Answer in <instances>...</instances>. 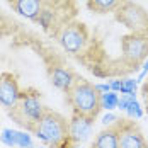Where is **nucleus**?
Wrapping results in <instances>:
<instances>
[{
  "label": "nucleus",
  "mask_w": 148,
  "mask_h": 148,
  "mask_svg": "<svg viewBox=\"0 0 148 148\" xmlns=\"http://www.w3.org/2000/svg\"><path fill=\"white\" fill-rule=\"evenodd\" d=\"M68 102L73 109V114L94 119L101 111V94L95 89V84L80 78L68 92Z\"/></svg>",
  "instance_id": "f257e3e1"
},
{
  "label": "nucleus",
  "mask_w": 148,
  "mask_h": 148,
  "mask_svg": "<svg viewBox=\"0 0 148 148\" xmlns=\"http://www.w3.org/2000/svg\"><path fill=\"white\" fill-rule=\"evenodd\" d=\"M32 131L41 143L49 145L53 148H58L68 138V123L61 114L46 109L45 116L34 126Z\"/></svg>",
  "instance_id": "f03ea898"
},
{
  "label": "nucleus",
  "mask_w": 148,
  "mask_h": 148,
  "mask_svg": "<svg viewBox=\"0 0 148 148\" xmlns=\"http://www.w3.org/2000/svg\"><path fill=\"white\" fill-rule=\"evenodd\" d=\"M45 112H46L45 106L41 104V101H39V97H38L36 92H26V94H22L19 104L10 111V114L15 118V121L21 126L31 130V131L41 121V118L45 116Z\"/></svg>",
  "instance_id": "7ed1b4c3"
},
{
  "label": "nucleus",
  "mask_w": 148,
  "mask_h": 148,
  "mask_svg": "<svg viewBox=\"0 0 148 148\" xmlns=\"http://www.w3.org/2000/svg\"><path fill=\"white\" fill-rule=\"evenodd\" d=\"M116 12V19L121 24H124L128 29L133 31V34H145L148 36V12L136 5L133 2L123 0Z\"/></svg>",
  "instance_id": "20e7f679"
},
{
  "label": "nucleus",
  "mask_w": 148,
  "mask_h": 148,
  "mask_svg": "<svg viewBox=\"0 0 148 148\" xmlns=\"http://www.w3.org/2000/svg\"><path fill=\"white\" fill-rule=\"evenodd\" d=\"M60 45L63 46L65 51L72 55L80 53L87 45V31L84 24H78V22L66 24L60 32Z\"/></svg>",
  "instance_id": "39448f33"
},
{
  "label": "nucleus",
  "mask_w": 148,
  "mask_h": 148,
  "mask_svg": "<svg viewBox=\"0 0 148 148\" xmlns=\"http://www.w3.org/2000/svg\"><path fill=\"white\" fill-rule=\"evenodd\" d=\"M123 56L130 63H140L148 56V36L145 34H130L121 41Z\"/></svg>",
  "instance_id": "423d86ee"
},
{
  "label": "nucleus",
  "mask_w": 148,
  "mask_h": 148,
  "mask_svg": "<svg viewBox=\"0 0 148 148\" xmlns=\"http://www.w3.org/2000/svg\"><path fill=\"white\" fill-rule=\"evenodd\" d=\"M22 92L17 85V80L12 73L0 75V106L12 111L21 101Z\"/></svg>",
  "instance_id": "0eeeda50"
},
{
  "label": "nucleus",
  "mask_w": 148,
  "mask_h": 148,
  "mask_svg": "<svg viewBox=\"0 0 148 148\" xmlns=\"http://www.w3.org/2000/svg\"><path fill=\"white\" fill-rule=\"evenodd\" d=\"M92 121L94 119L80 116V114H73V118L68 121V138L75 145L89 140L90 133H92V126H94Z\"/></svg>",
  "instance_id": "6e6552de"
},
{
  "label": "nucleus",
  "mask_w": 148,
  "mask_h": 148,
  "mask_svg": "<svg viewBox=\"0 0 148 148\" xmlns=\"http://www.w3.org/2000/svg\"><path fill=\"white\" fill-rule=\"evenodd\" d=\"M118 148H147V145H145V140H143L141 133L134 126H131V124H123L119 128Z\"/></svg>",
  "instance_id": "1a4fd4ad"
},
{
  "label": "nucleus",
  "mask_w": 148,
  "mask_h": 148,
  "mask_svg": "<svg viewBox=\"0 0 148 148\" xmlns=\"http://www.w3.org/2000/svg\"><path fill=\"white\" fill-rule=\"evenodd\" d=\"M49 78H51V84L65 94H68L72 90V87L75 85V82H77L73 72L65 68V66H55L49 73Z\"/></svg>",
  "instance_id": "9d476101"
},
{
  "label": "nucleus",
  "mask_w": 148,
  "mask_h": 148,
  "mask_svg": "<svg viewBox=\"0 0 148 148\" xmlns=\"http://www.w3.org/2000/svg\"><path fill=\"white\" fill-rule=\"evenodd\" d=\"M15 10L22 17L36 21L39 14L45 10L43 9V0H15Z\"/></svg>",
  "instance_id": "9b49d317"
},
{
  "label": "nucleus",
  "mask_w": 148,
  "mask_h": 148,
  "mask_svg": "<svg viewBox=\"0 0 148 148\" xmlns=\"http://www.w3.org/2000/svg\"><path fill=\"white\" fill-rule=\"evenodd\" d=\"M119 143V128L112 126L107 128L95 136L94 140V148H118Z\"/></svg>",
  "instance_id": "f8f14e48"
},
{
  "label": "nucleus",
  "mask_w": 148,
  "mask_h": 148,
  "mask_svg": "<svg viewBox=\"0 0 148 148\" xmlns=\"http://www.w3.org/2000/svg\"><path fill=\"white\" fill-rule=\"evenodd\" d=\"M121 3H123V0H89L90 9L95 12H101V14L116 10Z\"/></svg>",
  "instance_id": "ddd939ff"
},
{
  "label": "nucleus",
  "mask_w": 148,
  "mask_h": 148,
  "mask_svg": "<svg viewBox=\"0 0 148 148\" xmlns=\"http://www.w3.org/2000/svg\"><path fill=\"white\" fill-rule=\"evenodd\" d=\"M119 104V94L118 92H106V94H101V109H106V111H114L118 109Z\"/></svg>",
  "instance_id": "4468645a"
},
{
  "label": "nucleus",
  "mask_w": 148,
  "mask_h": 148,
  "mask_svg": "<svg viewBox=\"0 0 148 148\" xmlns=\"http://www.w3.org/2000/svg\"><path fill=\"white\" fill-rule=\"evenodd\" d=\"M0 141H2L5 147L15 148V147H17V131H15V130H10V128H5V130H2Z\"/></svg>",
  "instance_id": "2eb2a0df"
},
{
  "label": "nucleus",
  "mask_w": 148,
  "mask_h": 148,
  "mask_svg": "<svg viewBox=\"0 0 148 148\" xmlns=\"http://www.w3.org/2000/svg\"><path fill=\"white\" fill-rule=\"evenodd\" d=\"M136 89H138V80L124 78V80H121V92L119 94H136Z\"/></svg>",
  "instance_id": "dca6fc26"
},
{
  "label": "nucleus",
  "mask_w": 148,
  "mask_h": 148,
  "mask_svg": "<svg viewBox=\"0 0 148 148\" xmlns=\"http://www.w3.org/2000/svg\"><path fill=\"white\" fill-rule=\"evenodd\" d=\"M17 148H34L31 134L26 131H17Z\"/></svg>",
  "instance_id": "f3484780"
},
{
  "label": "nucleus",
  "mask_w": 148,
  "mask_h": 148,
  "mask_svg": "<svg viewBox=\"0 0 148 148\" xmlns=\"http://www.w3.org/2000/svg\"><path fill=\"white\" fill-rule=\"evenodd\" d=\"M126 114H128L130 118H133V119L141 118V116H143V109H141L140 102H138V101H133V102L130 104V107L126 109Z\"/></svg>",
  "instance_id": "a211bd4d"
},
{
  "label": "nucleus",
  "mask_w": 148,
  "mask_h": 148,
  "mask_svg": "<svg viewBox=\"0 0 148 148\" xmlns=\"http://www.w3.org/2000/svg\"><path fill=\"white\" fill-rule=\"evenodd\" d=\"M133 101H136V94H121L118 109H121V111H124V112H126V109L130 107V104L133 102Z\"/></svg>",
  "instance_id": "6ab92c4d"
},
{
  "label": "nucleus",
  "mask_w": 148,
  "mask_h": 148,
  "mask_svg": "<svg viewBox=\"0 0 148 148\" xmlns=\"http://www.w3.org/2000/svg\"><path fill=\"white\" fill-rule=\"evenodd\" d=\"M36 21L39 22V26H43L45 29H48V27L51 26V22H53V12H51V10H43Z\"/></svg>",
  "instance_id": "aec40b11"
},
{
  "label": "nucleus",
  "mask_w": 148,
  "mask_h": 148,
  "mask_svg": "<svg viewBox=\"0 0 148 148\" xmlns=\"http://www.w3.org/2000/svg\"><path fill=\"white\" fill-rule=\"evenodd\" d=\"M116 121H118V118H116L114 114L107 112V114H106V116L102 118V124H104V126H111V124H114Z\"/></svg>",
  "instance_id": "412c9836"
},
{
  "label": "nucleus",
  "mask_w": 148,
  "mask_h": 148,
  "mask_svg": "<svg viewBox=\"0 0 148 148\" xmlns=\"http://www.w3.org/2000/svg\"><path fill=\"white\" fill-rule=\"evenodd\" d=\"M95 89L99 94H106V92H111V84H95Z\"/></svg>",
  "instance_id": "4be33fe9"
},
{
  "label": "nucleus",
  "mask_w": 148,
  "mask_h": 148,
  "mask_svg": "<svg viewBox=\"0 0 148 148\" xmlns=\"http://www.w3.org/2000/svg\"><path fill=\"white\" fill-rule=\"evenodd\" d=\"M109 84H111V90H112V92H121V80H111V82H109Z\"/></svg>",
  "instance_id": "5701e85b"
},
{
  "label": "nucleus",
  "mask_w": 148,
  "mask_h": 148,
  "mask_svg": "<svg viewBox=\"0 0 148 148\" xmlns=\"http://www.w3.org/2000/svg\"><path fill=\"white\" fill-rule=\"evenodd\" d=\"M148 73V60L143 63V70H141V73H140V77H138V82H141L143 78H145V75Z\"/></svg>",
  "instance_id": "b1692460"
},
{
  "label": "nucleus",
  "mask_w": 148,
  "mask_h": 148,
  "mask_svg": "<svg viewBox=\"0 0 148 148\" xmlns=\"http://www.w3.org/2000/svg\"><path fill=\"white\" fill-rule=\"evenodd\" d=\"M147 97H148V90H147Z\"/></svg>",
  "instance_id": "393cba45"
}]
</instances>
